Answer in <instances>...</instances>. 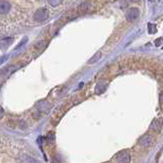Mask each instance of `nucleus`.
<instances>
[{"label": "nucleus", "instance_id": "f257e3e1", "mask_svg": "<svg viewBox=\"0 0 163 163\" xmlns=\"http://www.w3.org/2000/svg\"><path fill=\"white\" fill-rule=\"evenodd\" d=\"M48 18L47 8H40L34 13V20L37 22H43Z\"/></svg>", "mask_w": 163, "mask_h": 163}, {"label": "nucleus", "instance_id": "f03ea898", "mask_svg": "<svg viewBox=\"0 0 163 163\" xmlns=\"http://www.w3.org/2000/svg\"><path fill=\"white\" fill-rule=\"evenodd\" d=\"M139 16H140L139 8L131 7L127 10V12H126V15H125V18L128 22H132V21L137 20V19L139 18Z\"/></svg>", "mask_w": 163, "mask_h": 163}, {"label": "nucleus", "instance_id": "7ed1b4c3", "mask_svg": "<svg viewBox=\"0 0 163 163\" xmlns=\"http://www.w3.org/2000/svg\"><path fill=\"white\" fill-rule=\"evenodd\" d=\"M116 159H117L118 163H129L130 162V155L127 151H122L116 155Z\"/></svg>", "mask_w": 163, "mask_h": 163}, {"label": "nucleus", "instance_id": "20e7f679", "mask_svg": "<svg viewBox=\"0 0 163 163\" xmlns=\"http://www.w3.org/2000/svg\"><path fill=\"white\" fill-rule=\"evenodd\" d=\"M10 10V4L6 0H1L0 1V15H6Z\"/></svg>", "mask_w": 163, "mask_h": 163}, {"label": "nucleus", "instance_id": "39448f33", "mask_svg": "<svg viewBox=\"0 0 163 163\" xmlns=\"http://www.w3.org/2000/svg\"><path fill=\"white\" fill-rule=\"evenodd\" d=\"M12 41H13V38H12V37L1 39L0 40V49H1V50H5V49L12 43Z\"/></svg>", "mask_w": 163, "mask_h": 163}, {"label": "nucleus", "instance_id": "423d86ee", "mask_svg": "<svg viewBox=\"0 0 163 163\" xmlns=\"http://www.w3.org/2000/svg\"><path fill=\"white\" fill-rule=\"evenodd\" d=\"M162 125H163V120L162 119H157L156 121H154V122L152 123L151 128H154L156 131H160Z\"/></svg>", "mask_w": 163, "mask_h": 163}, {"label": "nucleus", "instance_id": "0eeeda50", "mask_svg": "<svg viewBox=\"0 0 163 163\" xmlns=\"http://www.w3.org/2000/svg\"><path fill=\"white\" fill-rule=\"evenodd\" d=\"M89 6H90L89 2H84V3H82L78 8L79 12L81 13V15H82V13H83V15H84V13H86L87 10L89 9Z\"/></svg>", "mask_w": 163, "mask_h": 163}, {"label": "nucleus", "instance_id": "6e6552de", "mask_svg": "<svg viewBox=\"0 0 163 163\" xmlns=\"http://www.w3.org/2000/svg\"><path fill=\"white\" fill-rule=\"evenodd\" d=\"M150 137H149L148 134H146V135H144V137H142V139H140V144L142 146H144V147H149V145H150Z\"/></svg>", "mask_w": 163, "mask_h": 163}, {"label": "nucleus", "instance_id": "1a4fd4ad", "mask_svg": "<svg viewBox=\"0 0 163 163\" xmlns=\"http://www.w3.org/2000/svg\"><path fill=\"white\" fill-rule=\"evenodd\" d=\"M102 57V54H101V51H98L96 52V54H95V56H93L92 59H90L89 61H88V64L89 65H92V64H95V63H96L98 62V61L101 59Z\"/></svg>", "mask_w": 163, "mask_h": 163}, {"label": "nucleus", "instance_id": "9d476101", "mask_svg": "<svg viewBox=\"0 0 163 163\" xmlns=\"http://www.w3.org/2000/svg\"><path fill=\"white\" fill-rule=\"evenodd\" d=\"M22 161H23V163H40L39 161H37V160H35L34 158H32V157L26 156V155L22 157Z\"/></svg>", "mask_w": 163, "mask_h": 163}, {"label": "nucleus", "instance_id": "9b49d317", "mask_svg": "<svg viewBox=\"0 0 163 163\" xmlns=\"http://www.w3.org/2000/svg\"><path fill=\"white\" fill-rule=\"evenodd\" d=\"M156 26L154 24H152V23H150L148 25V31L151 33V34H154V33L156 32Z\"/></svg>", "mask_w": 163, "mask_h": 163}, {"label": "nucleus", "instance_id": "f8f14e48", "mask_svg": "<svg viewBox=\"0 0 163 163\" xmlns=\"http://www.w3.org/2000/svg\"><path fill=\"white\" fill-rule=\"evenodd\" d=\"M48 1V3L51 5V6H57L59 4H61L62 3V1L63 0H47Z\"/></svg>", "mask_w": 163, "mask_h": 163}, {"label": "nucleus", "instance_id": "ddd939ff", "mask_svg": "<svg viewBox=\"0 0 163 163\" xmlns=\"http://www.w3.org/2000/svg\"><path fill=\"white\" fill-rule=\"evenodd\" d=\"M7 59H8V56H3V57H0V65L3 64V63H4Z\"/></svg>", "mask_w": 163, "mask_h": 163}, {"label": "nucleus", "instance_id": "4468645a", "mask_svg": "<svg viewBox=\"0 0 163 163\" xmlns=\"http://www.w3.org/2000/svg\"><path fill=\"white\" fill-rule=\"evenodd\" d=\"M159 99H160V106L162 107V109H163V92L160 93V96H159Z\"/></svg>", "mask_w": 163, "mask_h": 163}, {"label": "nucleus", "instance_id": "2eb2a0df", "mask_svg": "<svg viewBox=\"0 0 163 163\" xmlns=\"http://www.w3.org/2000/svg\"><path fill=\"white\" fill-rule=\"evenodd\" d=\"M161 40H162L161 38H159L158 40H156V41H155V44H156L157 46H159V45H160V43H161Z\"/></svg>", "mask_w": 163, "mask_h": 163}, {"label": "nucleus", "instance_id": "dca6fc26", "mask_svg": "<svg viewBox=\"0 0 163 163\" xmlns=\"http://www.w3.org/2000/svg\"><path fill=\"white\" fill-rule=\"evenodd\" d=\"M3 109H2V108L1 107H0V119H1V118H2V116H3Z\"/></svg>", "mask_w": 163, "mask_h": 163}]
</instances>
